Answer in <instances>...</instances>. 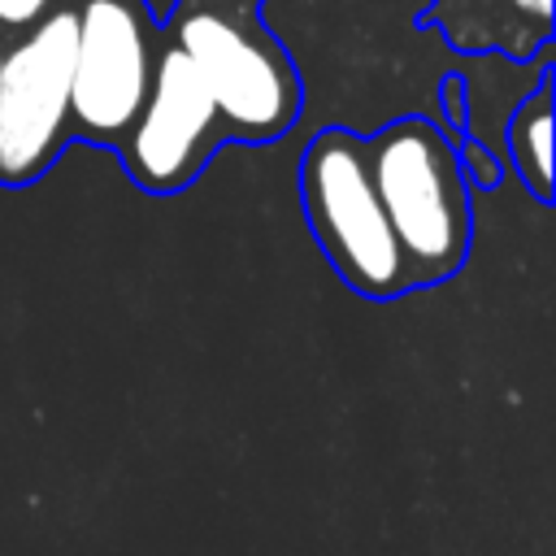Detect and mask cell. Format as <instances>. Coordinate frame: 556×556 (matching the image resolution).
<instances>
[{
    "mask_svg": "<svg viewBox=\"0 0 556 556\" xmlns=\"http://www.w3.org/2000/svg\"><path fill=\"white\" fill-rule=\"evenodd\" d=\"M365 161L413 282L434 287L460 274L473 239V213L456 139H447L430 117L408 113L365 139Z\"/></svg>",
    "mask_w": 556,
    "mask_h": 556,
    "instance_id": "1",
    "label": "cell"
},
{
    "mask_svg": "<svg viewBox=\"0 0 556 556\" xmlns=\"http://www.w3.org/2000/svg\"><path fill=\"white\" fill-rule=\"evenodd\" d=\"M300 204L326 261L356 295L395 300L417 287L378 204L361 135L326 126L308 139L300 156Z\"/></svg>",
    "mask_w": 556,
    "mask_h": 556,
    "instance_id": "2",
    "label": "cell"
},
{
    "mask_svg": "<svg viewBox=\"0 0 556 556\" xmlns=\"http://www.w3.org/2000/svg\"><path fill=\"white\" fill-rule=\"evenodd\" d=\"M78 13H43L9 52H0V187H26L48 174L70 139V70Z\"/></svg>",
    "mask_w": 556,
    "mask_h": 556,
    "instance_id": "3",
    "label": "cell"
},
{
    "mask_svg": "<svg viewBox=\"0 0 556 556\" xmlns=\"http://www.w3.org/2000/svg\"><path fill=\"white\" fill-rule=\"evenodd\" d=\"M178 48L204 78L226 139L269 143L300 117V74L291 56L239 22L195 9L178 22Z\"/></svg>",
    "mask_w": 556,
    "mask_h": 556,
    "instance_id": "4",
    "label": "cell"
},
{
    "mask_svg": "<svg viewBox=\"0 0 556 556\" xmlns=\"http://www.w3.org/2000/svg\"><path fill=\"white\" fill-rule=\"evenodd\" d=\"M222 139L226 130L204 78L178 43L161 48L152 61L148 96L117 143L130 182H139L152 195H174L195 182V174Z\"/></svg>",
    "mask_w": 556,
    "mask_h": 556,
    "instance_id": "5",
    "label": "cell"
},
{
    "mask_svg": "<svg viewBox=\"0 0 556 556\" xmlns=\"http://www.w3.org/2000/svg\"><path fill=\"white\" fill-rule=\"evenodd\" d=\"M152 61L143 9L130 0H87L70 70V135L117 148L148 96Z\"/></svg>",
    "mask_w": 556,
    "mask_h": 556,
    "instance_id": "6",
    "label": "cell"
},
{
    "mask_svg": "<svg viewBox=\"0 0 556 556\" xmlns=\"http://www.w3.org/2000/svg\"><path fill=\"white\" fill-rule=\"evenodd\" d=\"M426 22L443 26V35L465 52L530 61V52H547L552 0H430Z\"/></svg>",
    "mask_w": 556,
    "mask_h": 556,
    "instance_id": "7",
    "label": "cell"
},
{
    "mask_svg": "<svg viewBox=\"0 0 556 556\" xmlns=\"http://www.w3.org/2000/svg\"><path fill=\"white\" fill-rule=\"evenodd\" d=\"M508 156L534 200H552V78L547 65L508 117Z\"/></svg>",
    "mask_w": 556,
    "mask_h": 556,
    "instance_id": "8",
    "label": "cell"
},
{
    "mask_svg": "<svg viewBox=\"0 0 556 556\" xmlns=\"http://www.w3.org/2000/svg\"><path fill=\"white\" fill-rule=\"evenodd\" d=\"M456 161H460L465 182H478V187H495V182H500V161H495V152H491L482 139L456 143Z\"/></svg>",
    "mask_w": 556,
    "mask_h": 556,
    "instance_id": "9",
    "label": "cell"
},
{
    "mask_svg": "<svg viewBox=\"0 0 556 556\" xmlns=\"http://www.w3.org/2000/svg\"><path fill=\"white\" fill-rule=\"evenodd\" d=\"M48 13V0H0V26H30Z\"/></svg>",
    "mask_w": 556,
    "mask_h": 556,
    "instance_id": "10",
    "label": "cell"
},
{
    "mask_svg": "<svg viewBox=\"0 0 556 556\" xmlns=\"http://www.w3.org/2000/svg\"><path fill=\"white\" fill-rule=\"evenodd\" d=\"M443 104L452 113V126H465V83L460 78H443Z\"/></svg>",
    "mask_w": 556,
    "mask_h": 556,
    "instance_id": "11",
    "label": "cell"
},
{
    "mask_svg": "<svg viewBox=\"0 0 556 556\" xmlns=\"http://www.w3.org/2000/svg\"><path fill=\"white\" fill-rule=\"evenodd\" d=\"M174 4H178V0H148V4H139V9H143V17H156V22H161L165 13H174Z\"/></svg>",
    "mask_w": 556,
    "mask_h": 556,
    "instance_id": "12",
    "label": "cell"
}]
</instances>
